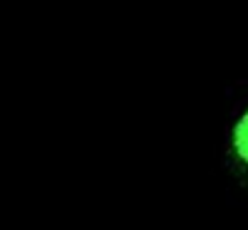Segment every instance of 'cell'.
<instances>
[{
	"mask_svg": "<svg viewBox=\"0 0 248 230\" xmlns=\"http://www.w3.org/2000/svg\"><path fill=\"white\" fill-rule=\"evenodd\" d=\"M218 166L233 191L248 201V94L231 104L218 144Z\"/></svg>",
	"mask_w": 248,
	"mask_h": 230,
	"instance_id": "cell-1",
	"label": "cell"
}]
</instances>
